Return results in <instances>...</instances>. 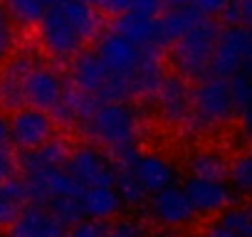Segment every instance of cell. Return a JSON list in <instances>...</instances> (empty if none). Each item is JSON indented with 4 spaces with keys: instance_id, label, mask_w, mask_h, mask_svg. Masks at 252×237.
Segmentation results:
<instances>
[{
    "instance_id": "1",
    "label": "cell",
    "mask_w": 252,
    "mask_h": 237,
    "mask_svg": "<svg viewBox=\"0 0 252 237\" xmlns=\"http://www.w3.org/2000/svg\"><path fill=\"white\" fill-rule=\"evenodd\" d=\"M79 131L101 146L111 158H116L114 163H121L136 153V141L141 136V114L129 99L96 101Z\"/></svg>"
},
{
    "instance_id": "2",
    "label": "cell",
    "mask_w": 252,
    "mask_h": 237,
    "mask_svg": "<svg viewBox=\"0 0 252 237\" xmlns=\"http://www.w3.org/2000/svg\"><path fill=\"white\" fill-rule=\"evenodd\" d=\"M235 114H237V104L232 99L227 79H222L218 74H208V77L198 79V84L193 87L190 118L183 131L190 136L220 131L232 121Z\"/></svg>"
},
{
    "instance_id": "3",
    "label": "cell",
    "mask_w": 252,
    "mask_h": 237,
    "mask_svg": "<svg viewBox=\"0 0 252 237\" xmlns=\"http://www.w3.org/2000/svg\"><path fill=\"white\" fill-rule=\"evenodd\" d=\"M218 25L210 18H203L195 23L183 37H178L171 45V64L176 74L190 79H203L210 74V62H213V50L218 40Z\"/></svg>"
},
{
    "instance_id": "4",
    "label": "cell",
    "mask_w": 252,
    "mask_h": 237,
    "mask_svg": "<svg viewBox=\"0 0 252 237\" xmlns=\"http://www.w3.org/2000/svg\"><path fill=\"white\" fill-rule=\"evenodd\" d=\"M69 82L72 87L82 89L84 94L99 101L129 99L124 82L109 72V67L101 62L96 50H82L79 55L69 59Z\"/></svg>"
},
{
    "instance_id": "5",
    "label": "cell",
    "mask_w": 252,
    "mask_h": 237,
    "mask_svg": "<svg viewBox=\"0 0 252 237\" xmlns=\"http://www.w3.org/2000/svg\"><path fill=\"white\" fill-rule=\"evenodd\" d=\"M250 69H252V30L247 25L230 23L218 32L210 72L222 79H230Z\"/></svg>"
},
{
    "instance_id": "6",
    "label": "cell",
    "mask_w": 252,
    "mask_h": 237,
    "mask_svg": "<svg viewBox=\"0 0 252 237\" xmlns=\"http://www.w3.org/2000/svg\"><path fill=\"white\" fill-rule=\"evenodd\" d=\"M96 55L101 57V62L109 67V72L114 77H119L126 87V94L129 99L136 96V89H134V74L146 55L144 47L134 45L129 37H124L119 30H104L101 35H96Z\"/></svg>"
},
{
    "instance_id": "7",
    "label": "cell",
    "mask_w": 252,
    "mask_h": 237,
    "mask_svg": "<svg viewBox=\"0 0 252 237\" xmlns=\"http://www.w3.org/2000/svg\"><path fill=\"white\" fill-rule=\"evenodd\" d=\"M154 109L158 121L168 129L183 131L190 118V106H193V87L186 77L181 74H166L156 91L151 94Z\"/></svg>"
},
{
    "instance_id": "8",
    "label": "cell",
    "mask_w": 252,
    "mask_h": 237,
    "mask_svg": "<svg viewBox=\"0 0 252 237\" xmlns=\"http://www.w3.org/2000/svg\"><path fill=\"white\" fill-rule=\"evenodd\" d=\"M37 40H40L42 52L55 62H69L87 45L79 37V32L74 30V25L67 20V15L62 13L60 5L47 8L45 18L37 25Z\"/></svg>"
},
{
    "instance_id": "9",
    "label": "cell",
    "mask_w": 252,
    "mask_h": 237,
    "mask_svg": "<svg viewBox=\"0 0 252 237\" xmlns=\"http://www.w3.org/2000/svg\"><path fill=\"white\" fill-rule=\"evenodd\" d=\"M67 171L82 188L96 185H114L116 180V163L114 158L96 144H79L67 156Z\"/></svg>"
},
{
    "instance_id": "10",
    "label": "cell",
    "mask_w": 252,
    "mask_h": 237,
    "mask_svg": "<svg viewBox=\"0 0 252 237\" xmlns=\"http://www.w3.org/2000/svg\"><path fill=\"white\" fill-rule=\"evenodd\" d=\"M55 131H57V121L45 109L25 104L10 116V144L20 151L40 148L42 144L55 139Z\"/></svg>"
},
{
    "instance_id": "11",
    "label": "cell",
    "mask_w": 252,
    "mask_h": 237,
    "mask_svg": "<svg viewBox=\"0 0 252 237\" xmlns=\"http://www.w3.org/2000/svg\"><path fill=\"white\" fill-rule=\"evenodd\" d=\"M37 62L40 59L32 50L20 47L0 64V109L3 111H18L25 106V82Z\"/></svg>"
},
{
    "instance_id": "12",
    "label": "cell",
    "mask_w": 252,
    "mask_h": 237,
    "mask_svg": "<svg viewBox=\"0 0 252 237\" xmlns=\"http://www.w3.org/2000/svg\"><path fill=\"white\" fill-rule=\"evenodd\" d=\"M146 207H149L151 220L163 230H183L198 217L183 185H176V183L149 195Z\"/></svg>"
},
{
    "instance_id": "13",
    "label": "cell",
    "mask_w": 252,
    "mask_h": 237,
    "mask_svg": "<svg viewBox=\"0 0 252 237\" xmlns=\"http://www.w3.org/2000/svg\"><path fill=\"white\" fill-rule=\"evenodd\" d=\"M121 163L134 173V178L149 195L173 185L178 178V166L161 151H136L129 161Z\"/></svg>"
},
{
    "instance_id": "14",
    "label": "cell",
    "mask_w": 252,
    "mask_h": 237,
    "mask_svg": "<svg viewBox=\"0 0 252 237\" xmlns=\"http://www.w3.org/2000/svg\"><path fill=\"white\" fill-rule=\"evenodd\" d=\"M67 79L64 74L47 62H37L25 82V104L45 109V111H55V106L62 101L64 91H67Z\"/></svg>"
},
{
    "instance_id": "15",
    "label": "cell",
    "mask_w": 252,
    "mask_h": 237,
    "mask_svg": "<svg viewBox=\"0 0 252 237\" xmlns=\"http://www.w3.org/2000/svg\"><path fill=\"white\" fill-rule=\"evenodd\" d=\"M23 180L28 185L30 200H35V203H47V200L62 198V195H82V190H84L72 178L67 166L45 168V171H35V173H23Z\"/></svg>"
},
{
    "instance_id": "16",
    "label": "cell",
    "mask_w": 252,
    "mask_h": 237,
    "mask_svg": "<svg viewBox=\"0 0 252 237\" xmlns=\"http://www.w3.org/2000/svg\"><path fill=\"white\" fill-rule=\"evenodd\" d=\"M195 215L200 217H215L222 210L232 205V188L225 180H210V178H188L183 185Z\"/></svg>"
},
{
    "instance_id": "17",
    "label": "cell",
    "mask_w": 252,
    "mask_h": 237,
    "mask_svg": "<svg viewBox=\"0 0 252 237\" xmlns=\"http://www.w3.org/2000/svg\"><path fill=\"white\" fill-rule=\"evenodd\" d=\"M64 230L67 225L45 203H28L8 227V237H64Z\"/></svg>"
},
{
    "instance_id": "18",
    "label": "cell",
    "mask_w": 252,
    "mask_h": 237,
    "mask_svg": "<svg viewBox=\"0 0 252 237\" xmlns=\"http://www.w3.org/2000/svg\"><path fill=\"white\" fill-rule=\"evenodd\" d=\"M82 212L89 220H114L124 210V200L114 185H96V188H84L82 195Z\"/></svg>"
},
{
    "instance_id": "19",
    "label": "cell",
    "mask_w": 252,
    "mask_h": 237,
    "mask_svg": "<svg viewBox=\"0 0 252 237\" xmlns=\"http://www.w3.org/2000/svg\"><path fill=\"white\" fill-rule=\"evenodd\" d=\"M227 168L230 161L225 151L215 146H200L188 153L186 158V171L193 178H210V180H227Z\"/></svg>"
},
{
    "instance_id": "20",
    "label": "cell",
    "mask_w": 252,
    "mask_h": 237,
    "mask_svg": "<svg viewBox=\"0 0 252 237\" xmlns=\"http://www.w3.org/2000/svg\"><path fill=\"white\" fill-rule=\"evenodd\" d=\"M69 146L64 139H50L47 144H42L40 148H32V151H23L20 153V161H18V168L23 173H35V171H45V168H57V166H64L67 163V156H69Z\"/></svg>"
},
{
    "instance_id": "21",
    "label": "cell",
    "mask_w": 252,
    "mask_h": 237,
    "mask_svg": "<svg viewBox=\"0 0 252 237\" xmlns=\"http://www.w3.org/2000/svg\"><path fill=\"white\" fill-rule=\"evenodd\" d=\"M96 101H99V99L84 94L82 89L67 87V91H64L62 101L55 106L52 116H55V121H60V124H64V126H74V129L79 131V126L87 121V116L92 114V109L96 106Z\"/></svg>"
},
{
    "instance_id": "22",
    "label": "cell",
    "mask_w": 252,
    "mask_h": 237,
    "mask_svg": "<svg viewBox=\"0 0 252 237\" xmlns=\"http://www.w3.org/2000/svg\"><path fill=\"white\" fill-rule=\"evenodd\" d=\"M114 30H119L124 37H129L134 45L144 50H161V35H158V20L139 18L134 13H124L116 18Z\"/></svg>"
},
{
    "instance_id": "23",
    "label": "cell",
    "mask_w": 252,
    "mask_h": 237,
    "mask_svg": "<svg viewBox=\"0 0 252 237\" xmlns=\"http://www.w3.org/2000/svg\"><path fill=\"white\" fill-rule=\"evenodd\" d=\"M205 15L195 5H181V8H168L158 18V35L161 45H173L178 37H183L195 23H200Z\"/></svg>"
},
{
    "instance_id": "24",
    "label": "cell",
    "mask_w": 252,
    "mask_h": 237,
    "mask_svg": "<svg viewBox=\"0 0 252 237\" xmlns=\"http://www.w3.org/2000/svg\"><path fill=\"white\" fill-rule=\"evenodd\" d=\"M55 5L62 8V13L67 15V20L74 25V30L79 32L84 42L99 35L101 20H99V10L94 8V3H89V0H60Z\"/></svg>"
},
{
    "instance_id": "25",
    "label": "cell",
    "mask_w": 252,
    "mask_h": 237,
    "mask_svg": "<svg viewBox=\"0 0 252 237\" xmlns=\"http://www.w3.org/2000/svg\"><path fill=\"white\" fill-rule=\"evenodd\" d=\"M28 200L30 195L23 178H10L0 183V227H10L28 205Z\"/></svg>"
},
{
    "instance_id": "26",
    "label": "cell",
    "mask_w": 252,
    "mask_h": 237,
    "mask_svg": "<svg viewBox=\"0 0 252 237\" xmlns=\"http://www.w3.org/2000/svg\"><path fill=\"white\" fill-rule=\"evenodd\" d=\"M3 5H5L10 20L15 23V28H23V30L37 28L47 13L45 0H3Z\"/></svg>"
},
{
    "instance_id": "27",
    "label": "cell",
    "mask_w": 252,
    "mask_h": 237,
    "mask_svg": "<svg viewBox=\"0 0 252 237\" xmlns=\"http://www.w3.org/2000/svg\"><path fill=\"white\" fill-rule=\"evenodd\" d=\"M227 183L240 195H252V146L240 151L227 168Z\"/></svg>"
},
{
    "instance_id": "28",
    "label": "cell",
    "mask_w": 252,
    "mask_h": 237,
    "mask_svg": "<svg viewBox=\"0 0 252 237\" xmlns=\"http://www.w3.org/2000/svg\"><path fill=\"white\" fill-rule=\"evenodd\" d=\"M114 188L119 190L124 205H129V207H141V205L149 200V193L139 185V180L134 178V173L126 168L124 163H116V180H114Z\"/></svg>"
},
{
    "instance_id": "29",
    "label": "cell",
    "mask_w": 252,
    "mask_h": 237,
    "mask_svg": "<svg viewBox=\"0 0 252 237\" xmlns=\"http://www.w3.org/2000/svg\"><path fill=\"white\" fill-rule=\"evenodd\" d=\"M237 237H252V200L242 205H230L218 215Z\"/></svg>"
},
{
    "instance_id": "30",
    "label": "cell",
    "mask_w": 252,
    "mask_h": 237,
    "mask_svg": "<svg viewBox=\"0 0 252 237\" xmlns=\"http://www.w3.org/2000/svg\"><path fill=\"white\" fill-rule=\"evenodd\" d=\"M64 225H77L79 220H84V212H82V200L79 195H62V198H52L45 203Z\"/></svg>"
},
{
    "instance_id": "31",
    "label": "cell",
    "mask_w": 252,
    "mask_h": 237,
    "mask_svg": "<svg viewBox=\"0 0 252 237\" xmlns=\"http://www.w3.org/2000/svg\"><path fill=\"white\" fill-rule=\"evenodd\" d=\"M18 50V28L10 20L3 0H0V64Z\"/></svg>"
},
{
    "instance_id": "32",
    "label": "cell",
    "mask_w": 252,
    "mask_h": 237,
    "mask_svg": "<svg viewBox=\"0 0 252 237\" xmlns=\"http://www.w3.org/2000/svg\"><path fill=\"white\" fill-rule=\"evenodd\" d=\"M227 84H230L232 99H235V104H237V111L252 101V69H250V72H242V74L230 77V79H227Z\"/></svg>"
},
{
    "instance_id": "33",
    "label": "cell",
    "mask_w": 252,
    "mask_h": 237,
    "mask_svg": "<svg viewBox=\"0 0 252 237\" xmlns=\"http://www.w3.org/2000/svg\"><path fill=\"white\" fill-rule=\"evenodd\" d=\"M163 10H166L163 0H131V8H129V13L139 18H149V20H158Z\"/></svg>"
},
{
    "instance_id": "34",
    "label": "cell",
    "mask_w": 252,
    "mask_h": 237,
    "mask_svg": "<svg viewBox=\"0 0 252 237\" xmlns=\"http://www.w3.org/2000/svg\"><path fill=\"white\" fill-rule=\"evenodd\" d=\"M67 237H106V225L101 220H79L77 225H72Z\"/></svg>"
},
{
    "instance_id": "35",
    "label": "cell",
    "mask_w": 252,
    "mask_h": 237,
    "mask_svg": "<svg viewBox=\"0 0 252 237\" xmlns=\"http://www.w3.org/2000/svg\"><path fill=\"white\" fill-rule=\"evenodd\" d=\"M94 8L104 15H111V18H119L124 13H129L131 8V0H92Z\"/></svg>"
},
{
    "instance_id": "36",
    "label": "cell",
    "mask_w": 252,
    "mask_h": 237,
    "mask_svg": "<svg viewBox=\"0 0 252 237\" xmlns=\"http://www.w3.org/2000/svg\"><path fill=\"white\" fill-rule=\"evenodd\" d=\"M18 173V161L8 148H0V183H5L10 178H15Z\"/></svg>"
},
{
    "instance_id": "37",
    "label": "cell",
    "mask_w": 252,
    "mask_h": 237,
    "mask_svg": "<svg viewBox=\"0 0 252 237\" xmlns=\"http://www.w3.org/2000/svg\"><path fill=\"white\" fill-rule=\"evenodd\" d=\"M200 237H237L218 215H215V220H210L205 227H203V232H200Z\"/></svg>"
},
{
    "instance_id": "38",
    "label": "cell",
    "mask_w": 252,
    "mask_h": 237,
    "mask_svg": "<svg viewBox=\"0 0 252 237\" xmlns=\"http://www.w3.org/2000/svg\"><path fill=\"white\" fill-rule=\"evenodd\" d=\"M240 134L247 141H252V101L240 109Z\"/></svg>"
},
{
    "instance_id": "39",
    "label": "cell",
    "mask_w": 252,
    "mask_h": 237,
    "mask_svg": "<svg viewBox=\"0 0 252 237\" xmlns=\"http://www.w3.org/2000/svg\"><path fill=\"white\" fill-rule=\"evenodd\" d=\"M10 144V116L0 109V148H8Z\"/></svg>"
},
{
    "instance_id": "40",
    "label": "cell",
    "mask_w": 252,
    "mask_h": 237,
    "mask_svg": "<svg viewBox=\"0 0 252 237\" xmlns=\"http://www.w3.org/2000/svg\"><path fill=\"white\" fill-rule=\"evenodd\" d=\"M235 5H237V18L247 23V28H252V0H235Z\"/></svg>"
},
{
    "instance_id": "41",
    "label": "cell",
    "mask_w": 252,
    "mask_h": 237,
    "mask_svg": "<svg viewBox=\"0 0 252 237\" xmlns=\"http://www.w3.org/2000/svg\"><path fill=\"white\" fill-rule=\"evenodd\" d=\"M163 5H166V10H168V8H181V5H190V0H163Z\"/></svg>"
},
{
    "instance_id": "42",
    "label": "cell",
    "mask_w": 252,
    "mask_h": 237,
    "mask_svg": "<svg viewBox=\"0 0 252 237\" xmlns=\"http://www.w3.org/2000/svg\"><path fill=\"white\" fill-rule=\"evenodd\" d=\"M129 237H146V232H144V230H139V232H134V235H129Z\"/></svg>"
},
{
    "instance_id": "43",
    "label": "cell",
    "mask_w": 252,
    "mask_h": 237,
    "mask_svg": "<svg viewBox=\"0 0 252 237\" xmlns=\"http://www.w3.org/2000/svg\"><path fill=\"white\" fill-rule=\"evenodd\" d=\"M45 3H47V8H50V5H55V3H60V0H45Z\"/></svg>"
},
{
    "instance_id": "44",
    "label": "cell",
    "mask_w": 252,
    "mask_h": 237,
    "mask_svg": "<svg viewBox=\"0 0 252 237\" xmlns=\"http://www.w3.org/2000/svg\"><path fill=\"white\" fill-rule=\"evenodd\" d=\"M183 237H200V235H183Z\"/></svg>"
},
{
    "instance_id": "45",
    "label": "cell",
    "mask_w": 252,
    "mask_h": 237,
    "mask_svg": "<svg viewBox=\"0 0 252 237\" xmlns=\"http://www.w3.org/2000/svg\"><path fill=\"white\" fill-rule=\"evenodd\" d=\"M250 30H252V28H250Z\"/></svg>"
}]
</instances>
